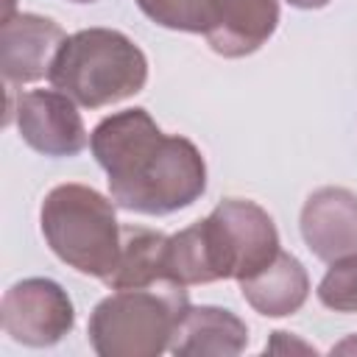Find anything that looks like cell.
<instances>
[{"label": "cell", "instance_id": "7a4b0ae2", "mask_svg": "<svg viewBox=\"0 0 357 357\" xmlns=\"http://www.w3.org/2000/svg\"><path fill=\"white\" fill-rule=\"evenodd\" d=\"M273 218L254 201L226 198L204 220L167 237V279L209 284L248 279L279 254Z\"/></svg>", "mask_w": 357, "mask_h": 357}, {"label": "cell", "instance_id": "e0dca14e", "mask_svg": "<svg viewBox=\"0 0 357 357\" xmlns=\"http://www.w3.org/2000/svg\"><path fill=\"white\" fill-rule=\"evenodd\" d=\"M290 6H296V8H304V11H315V8H324V6H329L332 0H287Z\"/></svg>", "mask_w": 357, "mask_h": 357}, {"label": "cell", "instance_id": "8992f818", "mask_svg": "<svg viewBox=\"0 0 357 357\" xmlns=\"http://www.w3.org/2000/svg\"><path fill=\"white\" fill-rule=\"evenodd\" d=\"M3 332L22 346H53L75 326V310L67 290L45 276L11 284L0 301Z\"/></svg>", "mask_w": 357, "mask_h": 357}, {"label": "cell", "instance_id": "30bf717a", "mask_svg": "<svg viewBox=\"0 0 357 357\" xmlns=\"http://www.w3.org/2000/svg\"><path fill=\"white\" fill-rule=\"evenodd\" d=\"M279 25V0H215L206 42L218 56L243 59L257 53Z\"/></svg>", "mask_w": 357, "mask_h": 357}, {"label": "cell", "instance_id": "9c48e42d", "mask_svg": "<svg viewBox=\"0 0 357 357\" xmlns=\"http://www.w3.org/2000/svg\"><path fill=\"white\" fill-rule=\"evenodd\" d=\"M301 237L307 248L335 262L357 254V195L346 187H321L301 206Z\"/></svg>", "mask_w": 357, "mask_h": 357}, {"label": "cell", "instance_id": "ac0fdd59", "mask_svg": "<svg viewBox=\"0 0 357 357\" xmlns=\"http://www.w3.org/2000/svg\"><path fill=\"white\" fill-rule=\"evenodd\" d=\"M335 351H337V354H354V351H357V335H351V337H346L343 343H337V346L332 349V354H335Z\"/></svg>", "mask_w": 357, "mask_h": 357}, {"label": "cell", "instance_id": "4fadbf2b", "mask_svg": "<svg viewBox=\"0 0 357 357\" xmlns=\"http://www.w3.org/2000/svg\"><path fill=\"white\" fill-rule=\"evenodd\" d=\"M167 279V234L145 226H123L120 257L103 279L112 290L148 287Z\"/></svg>", "mask_w": 357, "mask_h": 357}, {"label": "cell", "instance_id": "2e32d148", "mask_svg": "<svg viewBox=\"0 0 357 357\" xmlns=\"http://www.w3.org/2000/svg\"><path fill=\"white\" fill-rule=\"evenodd\" d=\"M290 332H273V337H279L282 340V346H268L265 351H287V349H298V351H315L312 346H307V343H298V340H293V337H287Z\"/></svg>", "mask_w": 357, "mask_h": 357}, {"label": "cell", "instance_id": "d6986e66", "mask_svg": "<svg viewBox=\"0 0 357 357\" xmlns=\"http://www.w3.org/2000/svg\"><path fill=\"white\" fill-rule=\"evenodd\" d=\"M70 3H95V0H70Z\"/></svg>", "mask_w": 357, "mask_h": 357}, {"label": "cell", "instance_id": "8fae6325", "mask_svg": "<svg viewBox=\"0 0 357 357\" xmlns=\"http://www.w3.org/2000/svg\"><path fill=\"white\" fill-rule=\"evenodd\" d=\"M248 346V326L226 307H187L170 349L176 357H234Z\"/></svg>", "mask_w": 357, "mask_h": 357}, {"label": "cell", "instance_id": "ba28073f", "mask_svg": "<svg viewBox=\"0 0 357 357\" xmlns=\"http://www.w3.org/2000/svg\"><path fill=\"white\" fill-rule=\"evenodd\" d=\"M64 39L67 33L50 17L31 11L6 14L0 25V70L6 86L11 89L50 75L53 59Z\"/></svg>", "mask_w": 357, "mask_h": 357}, {"label": "cell", "instance_id": "5b68a950", "mask_svg": "<svg viewBox=\"0 0 357 357\" xmlns=\"http://www.w3.org/2000/svg\"><path fill=\"white\" fill-rule=\"evenodd\" d=\"M114 201L86 184L53 187L39 209L42 237L50 251L84 276L106 279L120 257L123 226L114 215Z\"/></svg>", "mask_w": 357, "mask_h": 357}, {"label": "cell", "instance_id": "9a60e30c", "mask_svg": "<svg viewBox=\"0 0 357 357\" xmlns=\"http://www.w3.org/2000/svg\"><path fill=\"white\" fill-rule=\"evenodd\" d=\"M318 298L335 312H357V254L329 262L318 284Z\"/></svg>", "mask_w": 357, "mask_h": 357}, {"label": "cell", "instance_id": "5bb4252c", "mask_svg": "<svg viewBox=\"0 0 357 357\" xmlns=\"http://www.w3.org/2000/svg\"><path fill=\"white\" fill-rule=\"evenodd\" d=\"M139 11L162 28L206 33L215 17V0H137Z\"/></svg>", "mask_w": 357, "mask_h": 357}, {"label": "cell", "instance_id": "277c9868", "mask_svg": "<svg viewBox=\"0 0 357 357\" xmlns=\"http://www.w3.org/2000/svg\"><path fill=\"white\" fill-rule=\"evenodd\" d=\"M187 307V287L170 279L114 290L89 315V346L100 357H159L170 349Z\"/></svg>", "mask_w": 357, "mask_h": 357}, {"label": "cell", "instance_id": "52a82bcc", "mask_svg": "<svg viewBox=\"0 0 357 357\" xmlns=\"http://www.w3.org/2000/svg\"><path fill=\"white\" fill-rule=\"evenodd\" d=\"M20 137L45 156H75L86 148V126L78 103L59 89H31L17 100Z\"/></svg>", "mask_w": 357, "mask_h": 357}, {"label": "cell", "instance_id": "7c38bea8", "mask_svg": "<svg viewBox=\"0 0 357 357\" xmlns=\"http://www.w3.org/2000/svg\"><path fill=\"white\" fill-rule=\"evenodd\" d=\"M240 293L259 315L284 318L298 312L307 301L310 276L293 254L279 251L262 271H257L248 279H240Z\"/></svg>", "mask_w": 357, "mask_h": 357}, {"label": "cell", "instance_id": "3957f363", "mask_svg": "<svg viewBox=\"0 0 357 357\" xmlns=\"http://www.w3.org/2000/svg\"><path fill=\"white\" fill-rule=\"evenodd\" d=\"M47 81L84 109L134 98L148 81V59L123 31L84 28L64 39Z\"/></svg>", "mask_w": 357, "mask_h": 357}, {"label": "cell", "instance_id": "6da1fadb", "mask_svg": "<svg viewBox=\"0 0 357 357\" xmlns=\"http://www.w3.org/2000/svg\"><path fill=\"white\" fill-rule=\"evenodd\" d=\"M89 148L106 170L109 195L120 209L139 215H170L206 190L201 151L178 134H165L145 109H123L103 117Z\"/></svg>", "mask_w": 357, "mask_h": 357}]
</instances>
